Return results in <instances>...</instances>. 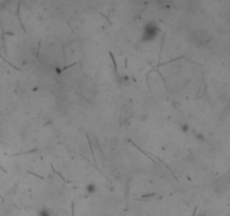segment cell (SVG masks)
<instances>
[{
    "instance_id": "cell-2",
    "label": "cell",
    "mask_w": 230,
    "mask_h": 216,
    "mask_svg": "<svg viewBox=\"0 0 230 216\" xmlns=\"http://www.w3.org/2000/svg\"><path fill=\"white\" fill-rule=\"evenodd\" d=\"M96 189H97V186L94 184H89L87 186V191L88 193H94L96 191Z\"/></svg>"
},
{
    "instance_id": "cell-1",
    "label": "cell",
    "mask_w": 230,
    "mask_h": 216,
    "mask_svg": "<svg viewBox=\"0 0 230 216\" xmlns=\"http://www.w3.org/2000/svg\"><path fill=\"white\" fill-rule=\"evenodd\" d=\"M160 32V28L154 22H148L143 29V35L142 40L143 41H153L154 38H156L157 34Z\"/></svg>"
}]
</instances>
